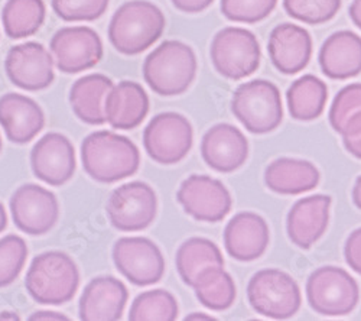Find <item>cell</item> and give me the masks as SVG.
Wrapping results in <instances>:
<instances>
[{
	"label": "cell",
	"instance_id": "8992f818",
	"mask_svg": "<svg viewBox=\"0 0 361 321\" xmlns=\"http://www.w3.org/2000/svg\"><path fill=\"white\" fill-rule=\"evenodd\" d=\"M247 300L263 317L288 320L299 311L302 296L289 274L279 269H262L249 281Z\"/></svg>",
	"mask_w": 361,
	"mask_h": 321
},
{
	"label": "cell",
	"instance_id": "7402d4cb",
	"mask_svg": "<svg viewBox=\"0 0 361 321\" xmlns=\"http://www.w3.org/2000/svg\"><path fill=\"white\" fill-rule=\"evenodd\" d=\"M0 126L11 142L23 145L44 129L45 114L34 99L8 93L0 97Z\"/></svg>",
	"mask_w": 361,
	"mask_h": 321
},
{
	"label": "cell",
	"instance_id": "e0dca14e",
	"mask_svg": "<svg viewBox=\"0 0 361 321\" xmlns=\"http://www.w3.org/2000/svg\"><path fill=\"white\" fill-rule=\"evenodd\" d=\"M201 155L209 168L230 174L246 164L249 142L243 132L235 126L219 123L202 136Z\"/></svg>",
	"mask_w": 361,
	"mask_h": 321
},
{
	"label": "cell",
	"instance_id": "cb8c5ba5",
	"mask_svg": "<svg viewBox=\"0 0 361 321\" xmlns=\"http://www.w3.org/2000/svg\"><path fill=\"white\" fill-rule=\"evenodd\" d=\"M322 73L333 80H348L361 74V37L338 31L328 37L319 49Z\"/></svg>",
	"mask_w": 361,
	"mask_h": 321
},
{
	"label": "cell",
	"instance_id": "60d3db41",
	"mask_svg": "<svg viewBox=\"0 0 361 321\" xmlns=\"http://www.w3.org/2000/svg\"><path fill=\"white\" fill-rule=\"evenodd\" d=\"M350 18L353 20V23L361 29V0H353L350 9H348Z\"/></svg>",
	"mask_w": 361,
	"mask_h": 321
},
{
	"label": "cell",
	"instance_id": "6da1fadb",
	"mask_svg": "<svg viewBox=\"0 0 361 321\" xmlns=\"http://www.w3.org/2000/svg\"><path fill=\"white\" fill-rule=\"evenodd\" d=\"M82 168L93 180L111 184L136 174L140 152L126 136L110 131L90 133L81 143Z\"/></svg>",
	"mask_w": 361,
	"mask_h": 321
},
{
	"label": "cell",
	"instance_id": "44dd1931",
	"mask_svg": "<svg viewBox=\"0 0 361 321\" xmlns=\"http://www.w3.org/2000/svg\"><path fill=\"white\" fill-rule=\"evenodd\" d=\"M270 242L266 220L252 212L235 214L224 229V248L240 262H252L264 255Z\"/></svg>",
	"mask_w": 361,
	"mask_h": 321
},
{
	"label": "cell",
	"instance_id": "d590c367",
	"mask_svg": "<svg viewBox=\"0 0 361 321\" xmlns=\"http://www.w3.org/2000/svg\"><path fill=\"white\" fill-rule=\"evenodd\" d=\"M358 111H361V83H354L340 90L331 104L328 114L331 128L341 133L347 122Z\"/></svg>",
	"mask_w": 361,
	"mask_h": 321
},
{
	"label": "cell",
	"instance_id": "b9f144b4",
	"mask_svg": "<svg viewBox=\"0 0 361 321\" xmlns=\"http://www.w3.org/2000/svg\"><path fill=\"white\" fill-rule=\"evenodd\" d=\"M353 201L355 206L361 210V175L355 180V184L353 187Z\"/></svg>",
	"mask_w": 361,
	"mask_h": 321
},
{
	"label": "cell",
	"instance_id": "e575fe53",
	"mask_svg": "<svg viewBox=\"0 0 361 321\" xmlns=\"http://www.w3.org/2000/svg\"><path fill=\"white\" fill-rule=\"evenodd\" d=\"M110 0H51L54 12L66 22H92L102 18Z\"/></svg>",
	"mask_w": 361,
	"mask_h": 321
},
{
	"label": "cell",
	"instance_id": "d6a6232c",
	"mask_svg": "<svg viewBox=\"0 0 361 321\" xmlns=\"http://www.w3.org/2000/svg\"><path fill=\"white\" fill-rule=\"evenodd\" d=\"M283 8L296 20L321 25L338 13L341 0H283Z\"/></svg>",
	"mask_w": 361,
	"mask_h": 321
},
{
	"label": "cell",
	"instance_id": "3957f363",
	"mask_svg": "<svg viewBox=\"0 0 361 321\" xmlns=\"http://www.w3.org/2000/svg\"><path fill=\"white\" fill-rule=\"evenodd\" d=\"M194 49L180 41H165L143 63V78L157 95L172 97L185 93L197 75Z\"/></svg>",
	"mask_w": 361,
	"mask_h": 321
},
{
	"label": "cell",
	"instance_id": "277c9868",
	"mask_svg": "<svg viewBox=\"0 0 361 321\" xmlns=\"http://www.w3.org/2000/svg\"><path fill=\"white\" fill-rule=\"evenodd\" d=\"M80 285V271L64 252L51 250L34 258L25 278V286L37 303L63 305L71 301Z\"/></svg>",
	"mask_w": 361,
	"mask_h": 321
},
{
	"label": "cell",
	"instance_id": "ab89813d",
	"mask_svg": "<svg viewBox=\"0 0 361 321\" xmlns=\"http://www.w3.org/2000/svg\"><path fill=\"white\" fill-rule=\"evenodd\" d=\"M29 321H70V318L66 314L56 313V311H38L32 315H29Z\"/></svg>",
	"mask_w": 361,
	"mask_h": 321
},
{
	"label": "cell",
	"instance_id": "4dcf8cb0",
	"mask_svg": "<svg viewBox=\"0 0 361 321\" xmlns=\"http://www.w3.org/2000/svg\"><path fill=\"white\" fill-rule=\"evenodd\" d=\"M176 298L165 289L145 291L130 307V321H175L178 318Z\"/></svg>",
	"mask_w": 361,
	"mask_h": 321
},
{
	"label": "cell",
	"instance_id": "d4e9b609",
	"mask_svg": "<svg viewBox=\"0 0 361 321\" xmlns=\"http://www.w3.org/2000/svg\"><path fill=\"white\" fill-rule=\"evenodd\" d=\"M321 180L318 168L305 159L279 158L264 171V184L270 191L283 195H298L314 190Z\"/></svg>",
	"mask_w": 361,
	"mask_h": 321
},
{
	"label": "cell",
	"instance_id": "d6986e66",
	"mask_svg": "<svg viewBox=\"0 0 361 321\" xmlns=\"http://www.w3.org/2000/svg\"><path fill=\"white\" fill-rule=\"evenodd\" d=\"M270 61L286 75L302 71L312 55V38L307 29L293 23L278 25L269 37Z\"/></svg>",
	"mask_w": 361,
	"mask_h": 321
},
{
	"label": "cell",
	"instance_id": "f546056e",
	"mask_svg": "<svg viewBox=\"0 0 361 321\" xmlns=\"http://www.w3.org/2000/svg\"><path fill=\"white\" fill-rule=\"evenodd\" d=\"M45 13L44 0H8L2 11L5 34L12 40L35 35L44 25Z\"/></svg>",
	"mask_w": 361,
	"mask_h": 321
},
{
	"label": "cell",
	"instance_id": "f6af8a7d",
	"mask_svg": "<svg viewBox=\"0 0 361 321\" xmlns=\"http://www.w3.org/2000/svg\"><path fill=\"white\" fill-rule=\"evenodd\" d=\"M0 320H11V321H19L20 317L16 313L12 311H4L0 313Z\"/></svg>",
	"mask_w": 361,
	"mask_h": 321
},
{
	"label": "cell",
	"instance_id": "f35d334b",
	"mask_svg": "<svg viewBox=\"0 0 361 321\" xmlns=\"http://www.w3.org/2000/svg\"><path fill=\"white\" fill-rule=\"evenodd\" d=\"M343 143L347 152H350L353 157L361 159V128L355 132L343 136Z\"/></svg>",
	"mask_w": 361,
	"mask_h": 321
},
{
	"label": "cell",
	"instance_id": "836d02e7",
	"mask_svg": "<svg viewBox=\"0 0 361 321\" xmlns=\"http://www.w3.org/2000/svg\"><path fill=\"white\" fill-rule=\"evenodd\" d=\"M278 0H221V13L233 22L257 23L276 8Z\"/></svg>",
	"mask_w": 361,
	"mask_h": 321
},
{
	"label": "cell",
	"instance_id": "5b68a950",
	"mask_svg": "<svg viewBox=\"0 0 361 321\" xmlns=\"http://www.w3.org/2000/svg\"><path fill=\"white\" fill-rule=\"evenodd\" d=\"M231 111L250 133L264 135L274 132L283 121L281 92L267 80L243 83L233 95Z\"/></svg>",
	"mask_w": 361,
	"mask_h": 321
},
{
	"label": "cell",
	"instance_id": "9c48e42d",
	"mask_svg": "<svg viewBox=\"0 0 361 321\" xmlns=\"http://www.w3.org/2000/svg\"><path fill=\"white\" fill-rule=\"evenodd\" d=\"M194 131L185 116L165 111L157 114L143 131V147L147 155L162 165L183 161L191 151Z\"/></svg>",
	"mask_w": 361,
	"mask_h": 321
},
{
	"label": "cell",
	"instance_id": "7a4b0ae2",
	"mask_svg": "<svg viewBox=\"0 0 361 321\" xmlns=\"http://www.w3.org/2000/svg\"><path fill=\"white\" fill-rule=\"evenodd\" d=\"M165 25V16L157 5L147 0H130L114 12L109 40L118 52L137 55L162 37Z\"/></svg>",
	"mask_w": 361,
	"mask_h": 321
},
{
	"label": "cell",
	"instance_id": "4316f807",
	"mask_svg": "<svg viewBox=\"0 0 361 321\" xmlns=\"http://www.w3.org/2000/svg\"><path fill=\"white\" fill-rule=\"evenodd\" d=\"M326 100V84L312 74H307L295 80L286 93L289 113L295 121L300 122L318 119L325 110Z\"/></svg>",
	"mask_w": 361,
	"mask_h": 321
},
{
	"label": "cell",
	"instance_id": "484cf974",
	"mask_svg": "<svg viewBox=\"0 0 361 321\" xmlns=\"http://www.w3.org/2000/svg\"><path fill=\"white\" fill-rule=\"evenodd\" d=\"M113 81L104 74H88L78 78L70 90V104L77 118L93 126L106 123L104 102Z\"/></svg>",
	"mask_w": 361,
	"mask_h": 321
},
{
	"label": "cell",
	"instance_id": "ac0fdd59",
	"mask_svg": "<svg viewBox=\"0 0 361 321\" xmlns=\"http://www.w3.org/2000/svg\"><path fill=\"white\" fill-rule=\"evenodd\" d=\"M333 198L315 194L298 200L288 213L286 231L290 242L299 249H311L325 233L329 223Z\"/></svg>",
	"mask_w": 361,
	"mask_h": 321
},
{
	"label": "cell",
	"instance_id": "ee69618b",
	"mask_svg": "<svg viewBox=\"0 0 361 321\" xmlns=\"http://www.w3.org/2000/svg\"><path fill=\"white\" fill-rule=\"evenodd\" d=\"M185 320L188 321V320H216V318L212 315H205L204 313H192V314L187 315Z\"/></svg>",
	"mask_w": 361,
	"mask_h": 321
},
{
	"label": "cell",
	"instance_id": "5bb4252c",
	"mask_svg": "<svg viewBox=\"0 0 361 321\" xmlns=\"http://www.w3.org/2000/svg\"><path fill=\"white\" fill-rule=\"evenodd\" d=\"M11 213L20 231L31 236H42L56 224L59 204L49 190L37 184H25L11 198Z\"/></svg>",
	"mask_w": 361,
	"mask_h": 321
},
{
	"label": "cell",
	"instance_id": "ba28073f",
	"mask_svg": "<svg viewBox=\"0 0 361 321\" xmlns=\"http://www.w3.org/2000/svg\"><path fill=\"white\" fill-rule=\"evenodd\" d=\"M307 298L315 313L341 317L357 307L360 288L357 281L343 268L321 267L307 281Z\"/></svg>",
	"mask_w": 361,
	"mask_h": 321
},
{
	"label": "cell",
	"instance_id": "4fadbf2b",
	"mask_svg": "<svg viewBox=\"0 0 361 321\" xmlns=\"http://www.w3.org/2000/svg\"><path fill=\"white\" fill-rule=\"evenodd\" d=\"M117 271L137 286L159 282L165 274V259L155 242L133 236L118 239L113 246Z\"/></svg>",
	"mask_w": 361,
	"mask_h": 321
},
{
	"label": "cell",
	"instance_id": "9a60e30c",
	"mask_svg": "<svg viewBox=\"0 0 361 321\" xmlns=\"http://www.w3.org/2000/svg\"><path fill=\"white\" fill-rule=\"evenodd\" d=\"M54 56L39 42H25L9 49L5 70L9 80L26 92L45 90L55 78Z\"/></svg>",
	"mask_w": 361,
	"mask_h": 321
},
{
	"label": "cell",
	"instance_id": "74e56055",
	"mask_svg": "<svg viewBox=\"0 0 361 321\" xmlns=\"http://www.w3.org/2000/svg\"><path fill=\"white\" fill-rule=\"evenodd\" d=\"M173 6L185 13H200L212 6L214 0H171Z\"/></svg>",
	"mask_w": 361,
	"mask_h": 321
},
{
	"label": "cell",
	"instance_id": "603a6c76",
	"mask_svg": "<svg viewBox=\"0 0 361 321\" xmlns=\"http://www.w3.org/2000/svg\"><path fill=\"white\" fill-rule=\"evenodd\" d=\"M149 113V97L143 87L135 81H120L104 102L106 122L113 129H136Z\"/></svg>",
	"mask_w": 361,
	"mask_h": 321
},
{
	"label": "cell",
	"instance_id": "83f0119b",
	"mask_svg": "<svg viewBox=\"0 0 361 321\" xmlns=\"http://www.w3.org/2000/svg\"><path fill=\"white\" fill-rule=\"evenodd\" d=\"M176 271L188 286H192L198 274L208 267H224L220 248L207 238H191L179 246L175 258Z\"/></svg>",
	"mask_w": 361,
	"mask_h": 321
},
{
	"label": "cell",
	"instance_id": "52a82bcc",
	"mask_svg": "<svg viewBox=\"0 0 361 321\" xmlns=\"http://www.w3.org/2000/svg\"><path fill=\"white\" fill-rule=\"evenodd\" d=\"M216 71L228 80H242L257 71L260 45L253 32L245 28L228 26L216 34L209 48Z\"/></svg>",
	"mask_w": 361,
	"mask_h": 321
},
{
	"label": "cell",
	"instance_id": "ffe728a7",
	"mask_svg": "<svg viewBox=\"0 0 361 321\" xmlns=\"http://www.w3.org/2000/svg\"><path fill=\"white\" fill-rule=\"evenodd\" d=\"M129 293L126 285L114 277L90 281L80 298V318L84 321H117L122 318Z\"/></svg>",
	"mask_w": 361,
	"mask_h": 321
},
{
	"label": "cell",
	"instance_id": "8d00e7d4",
	"mask_svg": "<svg viewBox=\"0 0 361 321\" xmlns=\"http://www.w3.org/2000/svg\"><path fill=\"white\" fill-rule=\"evenodd\" d=\"M344 256L347 265L361 275V227L350 233L344 246Z\"/></svg>",
	"mask_w": 361,
	"mask_h": 321
},
{
	"label": "cell",
	"instance_id": "f1b7e54d",
	"mask_svg": "<svg viewBox=\"0 0 361 321\" xmlns=\"http://www.w3.org/2000/svg\"><path fill=\"white\" fill-rule=\"evenodd\" d=\"M192 288L198 301L205 308L213 311L228 310L237 296L234 279L223 267H208L202 269Z\"/></svg>",
	"mask_w": 361,
	"mask_h": 321
},
{
	"label": "cell",
	"instance_id": "2e32d148",
	"mask_svg": "<svg viewBox=\"0 0 361 321\" xmlns=\"http://www.w3.org/2000/svg\"><path fill=\"white\" fill-rule=\"evenodd\" d=\"M31 166L35 177L52 187L67 184L75 174L77 158L71 140L58 132L42 136L32 148Z\"/></svg>",
	"mask_w": 361,
	"mask_h": 321
},
{
	"label": "cell",
	"instance_id": "7bdbcfd3",
	"mask_svg": "<svg viewBox=\"0 0 361 321\" xmlns=\"http://www.w3.org/2000/svg\"><path fill=\"white\" fill-rule=\"evenodd\" d=\"M8 226V214L4 207V204L0 202V233H2Z\"/></svg>",
	"mask_w": 361,
	"mask_h": 321
},
{
	"label": "cell",
	"instance_id": "bcb514c9",
	"mask_svg": "<svg viewBox=\"0 0 361 321\" xmlns=\"http://www.w3.org/2000/svg\"><path fill=\"white\" fill-rule=\"evenodd\" d=\"M2 148H4V143H2V136H0V152H2Z\"/></svg>",
	"mask_w": 361,
	"mask_h": 321
},
{
	"label": "cell",
	"instance_id": "1f68e13d",
	"mask_svg": "<svg viewBox=\"0 0 361 321\" xmlns=\"http://www.w3.org/2000/svg\"><path fill=\"white\" fill-rule=\"evenodd\" d=\"M27 258L26 242L16 235L0 239V288L13 284L20 275Z\"/></svg>",
	"mask_w": 361,
	"mask_h": 321
},
{
	"label": "cell",
	"instance_id": "7c38bea8",
	"mask_svg": "<svg viewBox=\"0 0 361 321\" xmlns=\"http://www.w3.org/2000/svg\"><path fill=\"white\" fill-rule=\"evenodd\" d=\"M176 200L184 212L198 222L217 223L231 212L233 198L217 178L192 174L180 184Z\"/></svg>",
	"mask_w": 361,
	"mask_h": 321
},
{
	"label": "cell",
	"instance_id": "8fae6325",
	"mask_svg": "<svg viewBox=\"0 0 361 321\" xmlns=\"http://www.w3.org/2000/svg\"><path fill=\"white\" fill-rule=\"evenodd\" d=\"M49 48L56 68L66 74L87 71L103 58L102 38L88 26L61 28L52 37Z\"/></svg>",
	"mask_w": 361,
	"mask_h": 321
},
{
	"label": "cell",
	"instance_id": "30bf717a",
	"mask_svg": "<svg viewBox=\"0 0 361 321\" xmlns=\"http://www.w3.org/2000/svg\"><path fill=\"white\" fill-rule=\"evenodd\" d=\"M106 212L111 226L117 230L140 231L154 223L158 212V198L149 184L132 181L111 193Z\"/></svg>",
	"mask_w": 361,
	"mask_h": 321
}]
</instances>
